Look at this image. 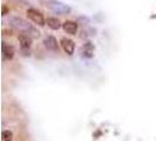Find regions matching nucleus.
I'll return each instance as SVG.
<instances>
[{"instance_id":"f257e3e1","label":"nucleus","mask_w":156,"mask_h":141,"mask_svg":"<svg viewBox=\"0 0 156 141\" xmlns=\"http://www.w3.org/2000/svg\"><path fill=\"white\" fill-rule=\"evenodd\" d=\"M11 25L13 27H16V30L25 32L30 37H38L39 35V32L37 31L31 24H28L26 20H23V18H20V16H12L11 18Z\"/></svg>"},{"instance_id":"f03ea898","label":"nucleus","mask_w":156,"mask_h":141,"mask_svg":"<svg viewBox=\"0 0 156 141\" xmlns=\"http://www.w3.org/2000/svg\"><path fill=\"white\" fill-rule=\"evenodd\" d=\"M46 6H48L54 13H58V14H66L69 12L68 6H66L65 4L56 1V0H49L48 2H46Z\"/></svg>"},{"instance_id":"7ed1b4c3","label":"nucleus","mask_w":156,"mask_h":141,"mask_svg":"<svg viewBox=\"0 0 156 141\" xmlns=\"http://www.w3.org/2000/svg\"><path fill=\"white\" fill-rule=\"evenodd\" d=\"M27 16H28V18H30L34 24H37V25H39V26H45L46 20H45L44 14H42L40 11L35 9V8H28V9H27Z\"/></svg>"},{"instance_id":"20e7f679","label":"nucleus","mask_w":156,"mask_h":141,"mask_svg":"<svg viewBox=\"0 0 156 141\" xmlns=\"http://www.w3.org/2000/svg\"><path fill=\"white\" fill-rule=\"evenodd\" d=\"M61 48L63 49V52L65 53H67V54H73L74 53V49H75V44H74V41L69 38H62L61 39Z\"/></svg>"},{"instance_id":"39448f33","label":"nucleus","mask_w":156,"mask_h":141,"mask_svg":"<svg viewBox=\"0 0 156 141\" xmlns=\"http://www.w3.org/2000/svg\"><path fill=\"white\" fill-rule=\"evenodd\" d=\"M44 45L46 46L47 49L53 51V52H58V49H59L58 41H56V39L53 35H47L46 38L44 39Z\"/></svg>"},{"instance_id":"423d86ee","label":"nucleus","mask_w":156,"mask_h":141,"mask_svg":"<svg viewBox=\"0 0 156 141\" xmlns=\"http://www.w3.org/2000/svg\"><path fill=\"white\" fill-rule=\"evenodd\" d=\"M18 39H19V44L23 51H30L32 45V37L27 34H20Z\"/></svg>"},{"instance_id":"0eeeda50","label":"nucleus","mask_w":156,"mask_h":141,"mask_svg":"<svg viewBox=\"0 0 156 141\" xmlns=\"http://www.w3.org/2000/svg\"><path fill=\"white\" fill-rule=\"evenodd\" d=\"M62 27L66 33L72 34V35L78 32V24L75 23V21H72V20H66L62 24Z\"/></svg>"},{"instance_id":"6e6552de","label":"nucleus","mask_w":156,"mask_h":141,"mask_svg":"<svg viewBox=\"0 0 156 141\" xmlns=\"http://www.w3.org/2000/svg\"><path fill=\"white\" fill-rule=\"evenodd\" d=\"M2 56L6 60H11L14 56V48L6 42H2Z\"/></svg>"},{"instance_id":"1a4fd4ad","label":"nucleus","mask_w":156,"mask_h":141,"mask_svg":"<svg viewBox=\"0 0 156 141\" xmlns=\"http://www.w3.org/2000/svg\"><path fill=\"white\" fill-rule=\"evenodd\" d=\"M46 24H47V26H48L49 28H52V30H59V28L61 27L60 20L54 18V16H48L46 20Z\"/></svg>"},{"instance_id":"9d476101","label":"nucleus","mask_w":156,"mask_h":141,"mask_svg":"<svg viewBox=\"0 0 156 141\" xmlns=\"http://www.w3.org/2000/svg\"><path fill=\"white\" fill-rule=\"evenodd\" d=\"M2 141H12L13 140V132L9 129H4L2 131V136H1Z\"/></svg>"},{"instance_id":"9b49d317","label":"nucleus","mask_w":156,"mask_h":141,"mask_svg":"<svg viewBox=\"0 0 156 141\" xmlns=\"http://www.w3.org/2000/svg\"><path fill=\"white\" fill-rule=\"evenodd\" d=\"M2 14L4 16L7 14V7H6V5H2Z\"/></svg>"}]
</instances>
